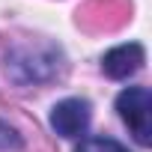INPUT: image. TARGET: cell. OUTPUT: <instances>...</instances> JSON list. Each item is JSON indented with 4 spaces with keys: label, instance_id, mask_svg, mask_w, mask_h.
I'll return each instance as SVG.
<instances>
[{
    "label": "cell",
    "instance_id": "6da1fadb",
    "mask_svg": "<svg viewBox=\"0 0 152 152\" xmlns=\"http://www.w3.org/2000/svg\"><path fill=\"white\" fill-rule=\"evenodd\" d=\"M57 63H60V51H54L48 45H24L9 54L6 72L21 84H30V81L36 84V81L51 78L57 72Z\"/></svg>",
    "mask_w": 152,
    "mask_h": 152
},
{
    "label": "cell",
    "instance_id": "7a4b0ae2",
    "mask_svg": "<svg viewBox=\"0 0 152 152\" xmlns=\"http://www.w3.org/2000/svg\"><path fill=\"white\" fill-rule=\"evenodd\" d=\"M116 110L122 116V122L131 128L134 140L140 146L152 143V96L146 87H128L119 93L116 99Z\"/></svg>",
    "mask_w": 152,
    "mask_h": 152
},
{
    "label": "cell",
    "instance_id": "3957f363",
    "mask_svg": "<svg viewBox=\"0 0 152 152\" xmlns=\"http://www.w3.org/2000/svg\"><path fill=\"white\" fill-rule=\"evenodd\" d=\"M90 102L87 99H63L51 110V128L60 137H81L90 128Z\"/></svg>",
    "mask_w": 152,
    "mask_h": 152
},
{
    "label": "cell",
    "instance_id": "277c9868",
    "mask_svg": "<svg viewBox=\"0 0 152 152\" xmlns=\"http://www.w3.org/2000/svg\"><path fill=\"white\" fill-rule=\"evenodd\" d=\"M143 60H146L143 45H137V42L116 45V48H110L102 57V72L107 75V78H113V81H125V78H131L134 72H140Z\"/></svg>",
    "mask_w": 152,
    "mask_h": 152
},
{
    "label": "cell",
    "instance_id": "5b68a950",
    "mask_svg": "<svg viewBox=\"0 0 152 152\" xmlns=\"http://www.w3.org/2000/svg\"><path fill=\"white\" fill-rule=\"evenodd\" d=\"M128 18V3H122V0H90L87 9L81 12V24L87 30H116L119 24L110 18Z\"/></svg>",
    "mask_w": 152,
    "mask_h": 152
},
{
    "label": "cell",
    "instance_id": "8992f818",
    "mask_svg": "<svg viewBox=\"0 0 152 152\" xmlns=\"http://www.w3.org/2000/svg\"><path fill=\"white\" fill-rule=\"evenodd\" d=\"M78 152H128V149L113 137H87L78 146Z\"/></svg>",
    "mask_w": 152,
    "mask_h": 152
},
{
    "label": "cell",
    "instance_id": "52a82bcc",
    "mask_svg": "<svg viewBox=\"0 0 152 152\" xmlns=\"http://www.w3.org/2000/svg\"><path fill=\"white\" fill-rule=\"evenodd\" d=\"M9 149H21V137L9 122L0 119V152H9Z\"/></svg>",
    "mask_w": 152,
    "mask_h": 152
}]
</instances>
